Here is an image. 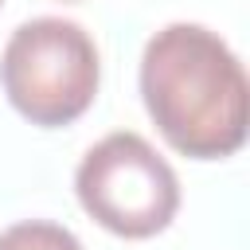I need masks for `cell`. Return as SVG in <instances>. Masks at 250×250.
I'll return each mask as SVG.
<instances>
[{"mask_svg":"<svg viewBox=\"0 0 250 250\" xmlns=\"http://www.w3.org/2000/svg\"><path fill=\"white\" fill-rule=\"evenodd\" d=\"M141 98L164 141L191 160H223L246 145V70L199 23H168L145 43Z\"/></svg>","mask_w":250,"mask_h":250,"instance_id":"obj_1","label":"cell"},{"mask_svg":"<svg viewBox=\"0 0 250 250\" xmlns=\"http://www.w3.org/2000/svg\"><path fill=\"white\" fill-rule=\"evenodd\" d=\"M0 4H4V0H0Z\"/></svg>","mask_w":250,"mask_h":250,"instance_id":"obj_5","label":"cell"},{"mask_svg":"<svg viewBox=\"0 0 250 250\" xmlns=\"http://www.w3.org/2000/svg\"><path fill=\"white\" fill-rule=\"evenodd\" d=\"M74 191L82 211L121 238H152L180 211V180L141 133L102 137L82 156Z\"/></svg>","mask_w":250,"mask_h":250,"instance_id":"obj_3","label":"cell"},{"mask_svg":"<svg viewBox=\"0 0 250 250\" xmlns=\"http://www.w3.org/2000/svg\"><path fill=\"white\" fill-rule=\"evenodd\" d=\"M0 250H82V242L47 219H27L8 230H0Z\"/></svg>","mask_w":250,"mask_h":250,"instance_id":"obj_4","label":"cell"},{"mask_svg":"<svg viewBox=\"0 0 250 250\" xmlns=\"http://www.w3.org/2000/svg\"><path fill=\"white\" fill-rule=\"evenodd\" d=\"M98 78L102 62L94 39L59 16L20 23L0 55V82L12 109L43 129L78 121L98 98Z\"/></svg>","mask_w":250,"mask_h":250,"instance_id":"obj_2","label":"cell"}]
</instances>
